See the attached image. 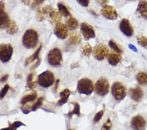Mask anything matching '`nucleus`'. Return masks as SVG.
Returning a JSON list of instances; mask_svg holds the SVG:
<instances>
[{"instance_id": "1", "label": "nucleus", "mask_w": 147, "mask_h": 130, "mask_svg": "<svg viewBox=\"0 0 147 130\" xmlns=\"http://www.w3.org/2000/svg\"><path fill=\"white\" fill-rule=\"evenodd\" d=\"M39 35L35 30L29 29L25 32L22 37V44L26 48L33 49L37 46Z\"/></svg>"}, {"instance_id": "2", "label": "nucleus", "mask_w": 147, "mask_h": 130, "mask_svg": "<svg viewBox=\"0 0 147 130\" xmlns=\"http://www.w3.org/2000/svg\"><path fill=\"white\" fill-rule=\"evenodd\" d=\"M47 61L50 65L53 67H59L63 61L62 53L59 48H54L49 51L47 56Z\"/></svg>"}, {"instance_id": "3", "label": "nucleus", "mask_w": 147, "mask_h": 130, "mask_svg": "<svg viewBox=\"0 0 147 130\" xmlns=\"http://www.w3.org/2000/svg\"><path fill=\"white\" fill-rule=\"evenodd\" d=\"M94 86L91 80L88 78L80 79L77 84V90L80 93L90 95L93 93Z\"/></svg>"}, {"instance_id": "4", "label": "nucleus", "mask_w": 147, "mask_h": 130, "mask_svg": "<svg viewBox=\"0 0 147 130\" xmlns=\"http://www.w3.org/2000/svg\"><path fill=\"white\" fill-rule=\"evenodd\" d=\"M37 82L41 86L45 88L51 87L54 83V76L53 72L49 70H46L39 75L37 79Z\"/></svg>"}, {"instance_id": "5", "label": "nucleus", "mask_w": 147, "mask_h": 130, "mask_svg": "<svg viewBox=\"0 0 147 130\" xmlns=\"http://www.w3.org/2000/svg\"><path fill=\"white\" fill-rule=\"evenodd\" d=\"M111 93L117 101H122L126 96L127 91L125 87L120 82H115L111 87Z\"/></svg>"}, {"instance_id": "6", "label": "nucleus", "mask_w": 147, "mask_h": 130, "mask_svg": "<svg viewBox=\"0 0 147 130\" xmlns=\"http://www.w3.org/2000/svg\"><path fill=\"white\" fill-rule=\"evenodd\" d=\"M109 84L104 78L99 79L95 85V91L99 96H105L109 91Z\"/></svg>"}, {"instance_id": "7", "label": "nucleus", "mask_w": 147, "mask_h": 130, "mask_svg": "<svg viewBox=\"0 0 147 130\" xmlns=\"http://www.w3.org/2000/svg\"><path fill=\"white\" fill-rule=\"evenodd\" d=\"M13 53V48L9 44H2L0 45V61L3 63H7L10 61Z\"/></svg>"}, {"instance_id": "8", "label": "nucleus", "mask_w": 147, "mask_h": 130, "mask_svg": "<svg viewBox=\"0 0 147 130\" xmlns=\"http://www.w3.org/2000/svg\"><path fill=\"white\" fill-rule=\"evenodd\" d=\"M94 57L97 60L102 61L109 55V49L104 45H98L95 47L93 51Z\"/></svg>"}, {"instance_id": "9", "label": "nucleus", "mask_w": 147, "mask_h": 130, "mask_svg": "<svg viewBox=\"0 0 147 130\" xmlns=\"http://www.w3.org/2000/svg\"><path fill=\"white\" fill-rule=\"evenodd\" d=\"M80 30L85 39L88 40L96 37V33H95L94 28L86 22L81 24Z\"/></svg>"}, {"instance_id": "10", "label": "nucleus", "mask_w": 147, "mask_h": 130, "mask_svg": "<svg viewBox=\"0 0 147 130\" xmlns=\"http://www.w3.org/2000/svg\"><path fill=\"white\" fill-rule=\"evenodd\" d=\"M101 14L107 19L115 20L118 17L117 11L115 7L109 5H105L101 9Z\"/></svg>"}, {"instance_id": "11", "label": "nucleus", "mask_w": 147, "mask_h": 130, "mask_svg": "<svg viewBox=\"0 0 147 130\" xmlns=\"http://www.w3.org/2000/svg\"><path fill=\"white\" fill-rule=\"evenodd\" d=\"M120 30L123 34L127 37H131L134 35V28L127 19L124 18L120 23Z\"/></svg>"}, {"instance_id": "12", "label": "nucleus", "mask_w": 147, "mask_h": 130, "mask_svg": "<svg viewBox=\"0 0 147 130\" xmlns=\"http://www.w3.org/2000/svg\"><path fill=\"white\" fill-rule=\"evenodd\" d=\"M146 121L141 116H136L132 118L131 126L134 130H144L145 128Z\"/></svg>"}, {"instance_id": "13", "label": "nucleus", "mask_w": 147, "mask_h": 130, "mask_svg": "<svg viewBox=\"0 0 147 130\" xmlns=\"http://www.w3.org/2000/svg\"><path fill=\"white\" fill-rule=\"evenodd\" d=\"M54 34L59 39H65L68 35V30L67 27L61 23L57 24L55 29H54Z\"/></svg>"}, {"instance_id": "14", "label": "nucleus", "mask_w": 147, "mask_h": 130, "mask_svg": "<svg viewBox=\"0 0 147 130\" xmlns=\"http://www.w3.org/2000/svg\"><path fill=\"white\" fill-rule=\"evenodd\" d=\"M54 9L51 6H45L38 9L37 13V19L39 21H42L46 18L47 16H50Z\"/></svg>"}, {"instance_id": "15", "label": "nucleus", "mask_w": 147, "mask_h": 130, "mask_svg": "<svg viewBox=\"0 0 147 130\" xmlns=\"http://www.w3.org/2000/svg\"><path fill=\"white\" fill-rule=\"evenodd\" d=\"M129 95L133 100L136 101V102H139L143 98V91L139 87H134V88L130 89Z\"/></svg>"}, {"instance_id": "16", "label": "nucleus", "mask_w": 147, "mask_h": 130, "mask_svg": "<svg viewBox=\"0 0 147 130\" xmlns=\"http://www.w3.org/2000/svg\"><path fill=\"white\" fill-rule=\"evenodd\" d=\"M137 13L141 17L147 19V1L140 0L137 9Z\"/></svg>"}, {"instance_id": "17", "label": "nucleus", "mask_w": 147, "mask_h": 130, "mask_svg": "<svg viewBox=\"0 0 147 130\" xmlns=\"http://www.w3.org/2000/svg\"><path fill=\"white\" fill-rule=\"evenodd\" d=\"M122 60L120 54L117 52H111L108 55V62L112 66H117Z\"/></svg>"}, {"instance_id": "18", "label": "nucleus", "mask_w": 147, "mask_h": 130, "mask_svg": "<svg viewBox=\"0 0 147 130\" xmlns=\"http://www.w3.org/2000/svg\"><path fill=\"white\" fill-rule=\"evenodd\" d=\"M11 22L7 13L5 10L0 11V28H7Z\"/></svg>"}, {"instance_id": "19", "label": "nucleus", "mask_w": 147, "mask_h": 130, "mask_svg": "<svg viewBox=\"0 0 147 130\" xmlns=\"http://www.w3.org/2000/svg\"><path fill=\"white\" fill-rule=\"evenodd\" d=\"M71 95V91L69 89H65L60 93V99L58 101V105L62 106L67 102L68 99Z\"/></svg>"}, {"instance_id": "20", "label": "nucleus", "mask_w": 147, "mask_h": 130, "mask_svg": "<svg viewBox=\"0 0 147 130\" xmlns=\"http://www.w3.org/2000/svg\"><path fill=\"white\" fill-rule=\"evenodd\" d=\"M37 97V95L36 93V92L33 91L31 93L26 95L24 96L22 98V99H21L20 103L22 104V105H25V104H26L28 103L32 102V101H35L36 100Z\"/></svg>"}, {"instance_id": "21", "label": "nucleus", "mask_w": 147, "mask_h": 130, "mask_svg": "<svg viewBox=\"0 0 147 130\" xmlns=\"http://www.w3.org/2000/svg\"><path fill=\"white\" fill-rule=\"evenodd\" d=\"M69 43L71 45H76L79 44L81 42V37L79 34L77 32H73L70 34L69 37Z\"/></svg>"}, {"instance_id": "22", "label": "nucleus", "mask_w": 147, "mask_h": 130, "mask_svg": "<svg viewBox=\"0 0 147 130\" xmlns=\"http://www.w3.org/2000/svg\"><path fill=\"white\" fill-rule=\"evenodd\" d=\"M42 45H40L39 48H38L35 53L33 54L32 56H30L29 58H28L26 61V65H29L30 63L34 62L35 61H39V54L40 52L41 51Z\"/></svg>"}, {"instance_id": "23", "label": "nucleus", "mask_w": 147, "mask_h": 130, "mask_svg": "<svg viewBox=\"0 0 147 130\" xmlns=\"http://www.w3.org/2000/svg\"><path fill=\"white\" fill-rule=\"evenodd\" d=\"M79 26L78 21L73 17H69L68 19L66 21V27L67 29L70 30H74L77 29V28Z\"/></svg>"}, {"instance_id": "24", "label": "nucleus", "mask_w": 147, "mask_h": 130, "mask_svg": "<svg viewBox=\"0 0 147 130\" xmlns=\"http://www.w3.org/2000/svg\"><path fill=\"white\" fill-rule=\"evenodd\" d=\"M49 17L51 22L53 24H56V25L60 23V21L61 19V15L60 12L56 10H53V11L50 15Z\"/></svg>"}, {"instance_id": "25", "label": "nucleus", "mask_w": 147, "mask_h": 130, "mask_svg": "<svg viewBox=\"0 0 147 130\" xmlns=\"http://www.w3.org/2000/svg\"><path fill=\"white\" fill-rule=\"evenodd\" d=\"M58 7L61 15L64 16L65 17H69V16H70V12L68 10L67 7L64 4L61 3H58Z\"/></svg>"}, {"instance_id": "26", "label": "nucleus", "mask_w": 147, "mask_h": 130, "mask_svg": "<svg viewBox=\"0 0 147 130\" xmlns=\"http://www.w3.org/2000/svg\"><path fill=\"white\" fill-rule=\"evenodd\" d=\"M18 27L17 25H16L15 21L11 20V22L7 27V32L9 34L13 35V34H15L16 33L18 32Z\"/></svg>"}, {"instance_id": "27", "label": "nucleus", "mask_w": 147, "mask_h": 130, "mask_svg": "<svg viewBox=\"0 0 147 130\" xmlns=\"http://www.w3.org/2000/svg\"><path fill=\"white\" fill-rule=\"evenodd\" d=\"M137 80L140 85L144 86L147 84V74L144 72H140L137 76Z\"/></svg>"}, {"instance_id": "28", "label": "nucleus", "mask_w": 147, "mask_h": 130, "mask_svg": "<svg viewBox=\"0 0 147 130\" xmlns=\"http://www.w3.org/2000/svg\"><path fill=\"white\" fill-rule=\"evenodd\" d=\"M80 51H81V53L82 55L84 56H88L91 55L92 52V48L91 46L88 44H86L81 47V49H80Z\"/></svg>"}, {"instance_id": "29", "label": "nucleus", "mask_w": 147, "mask_h": 130, "mask_svg": "<svg viewBox=\"0 0 147 130\" xmlns=\"http://www.w3.org/2000/svg\"><path fill=\"white\" fill-rule=\"evenodd\" d=\"M36 86V83L34 81V74L31 73L28 75L27 78V87L29 89H32L35 87Z\"/></svg>"}, {"instance_id": "30", "label": "nucleus", "mask_w": 147, "mask_h": 130, "mask_svg": "<svg viewBox=\"0 0 147 130\" xmlns=\"http://www.w3.org/2000/svg\"><path fill=\"white\" fill-rule=\"evenodd\" d=\"M109 47L111 49H113V50L115 52H117V53H118L120 54L122 52V48H120V46H118V45L116 43V42H114L113 39H111L109 42Z\"/></svg>"}, {"instance_id": "31", "label": "nucleus", "mask_w": 147, "mask_h": 130, "mask_svg": "<svg viewBox=\"0 0 147 130\" xmlns=\"http://www.w3.org/2000/svg\"><path fill=\"white\" fill-rule=\"evenodd\" d=\"M73 105H74V108L71 111V112L68 113V116L71 117L73 114H77V116L80 115V105L77 103H73Z\"/></svg>"}, {"instance_id": "32", "label": "nucleus", "mask_w": 147, "mask_h": 130, "mask_svg": "<svg viewBox=\"0 0 147 130\" xmlns=\"http://www.w3.org/2000/svg\"><path fill=\"white\" fill-rule=\"evenodd\" d=\"M43 97H39L37 99V101L35 102L34 105L32 106V111H35L36 110L37 108H39L40 106L42 105V102H43Z\"/></svg>"}, {"instance_id": "33", "label": "nucleus", "mask_w": 147, "mask_h": 130, "mask_svg": "<svg viewBox=\"0 0 147 130\" xmlns=\"http://www.w3.org/2000/svg\"><path fill=\"white\" fill-rule=\"evenodd\" d=\"M137 42L138 43L143 47H147V37L144 36H139L137 38Z\"/></svg>"}, {"instance_id": "34", "label": "nucleus", "mask_w": 147, "mask_h": 130, "mask_svg": "<svg viewBox=\"0 0 147 130\" xmlns=\"http://www.w3.org/2000/svg\"><path fill=\"white\" fill-rule=\"evenodd\" d=\"M9 89V85H6L5 86L3 89L0 91V99H2L4 98V97L6 95V94L7 93Z\"/></svg>"}, {"instance_id": "35", "label": "nucleus", "mask_w": 147, "mask_h": 130, "mask_svg": "<svg viewBox=\"0 0 147 130\" xmlns=\"http://www.w3.org/2000/svg\"><path fill=\"white\" fill-rule=\"evenodd\" d=\"M103 113H104L103 110H101V111H99V112L97 113L96 116H94V123H98V122H99V120L101 119L102 116H103Z\"/></svg>"}, {"instance_id": "36", "label": "nucleus", "mask_w": 147, "mask_h": 130, "mask_svg": "<svg viewBox=\"0 0 147 130\" xmlns=\"http://www.w3.org/2000/svg\"><path fill=\"white\" fill-rule=\"evenodd\" d=\"M23 124L20 122H14L13 124L11 125L10 127V130H16V129L18 128L19 127H20L21 126H23Z\"/></svg>"}, {"instance_id": "37", "label": "nucleus", "mask_w": 147, "mask_h": 130, "mask_svg": "<svg viewBox=\"0 0 147 130\" xmlns=\"http://www.w3.org/2000/svg\"><path fill=\"white\" fill-rule=\"evenodd\" d=\"M111 126H112V124H111V120L108 119L107 121L103 124V126L101 128V130H109L111 127Z\"/></svg>"}, {"instance_id": "38", "label": "nucleus", "mask_w": 147, "mask_h": 130, "mask_svg": "<svg viewBox=\"0 0 147 130\" xmlns=\"http://www.w3.org/2000/svg\"><path fill=\"white\" fill-rule=\"evenodd\" d=\"M77 1L83 7H87L89 4V0H77Z\"/></svg>"}, {"instance_id": "39", "label": "nucleus", "mask_w": 147, "mask_h": 130, "mask_svg": "<svg viewBox=\"0 0 147 130\" xmlns=\"http://www.w3.org/2000/svg\"><path fill=\"white\" fill-rule=\"evenodd\" d=\"M45 1V0H34V2H33V6L37 7L39 5L43 3Z\"/></svg>"}, {"instance_id": "40", "label": "nucleus", "mask_w": 147, "mask_h": 130, "mask_svg": "<svg viewBox=\"0 0 147 130\" xmlns=\"http://www.w3.org/2000/svg\"><path fill=\"white\" fill-rule=\"evenodd\" d=\"M98 1L99 4L101 5L105 6L106 5V4L108 3L109 0H98Z\"/></svg>"}, {"instance_id": "41", "label": "nucleus", "mask_w": 147, "mask_h": 130, "mask_svg": "<svg viewBox=\"0 0 147 130\" xmlns=\"http://www.w3.org/2000/svg\"><path fill=\"white\" fill-rule=\"evenodd\" d=\"M8 78H9V75H7V74L4 75L1 78V80H0V81H1V82H5V81H7V80Z\"/></svg>"}, {"instance_id": "42", "label": "nucleus", "mask_w": 147, "mask_h": 130, "mask_svg": "<svg viewBox=\"0 0 147 130\" xmlns=\"http://www.w3.org/2000/svg\"><path fill=\"white\" fill-rule=\"evenodd\" d=\"M22 1L24 4L26 5H29L32 3V0H22Z\"/></svg>"}, {"instance_id": "43", "label": "nucleus", "mask_w": 147, "mask_h": 130, "mask_svg": "<svg viewBox=\"0 0 147 130\" xmlns=\"http://www.w3.org/2000/svg\"><path fill=\"white\" fill-rule=\"evenodd\" d=\"M129 47L130 49H131L132 51H134V52H137V49H136V47H135L134 46H133L132 44H130V45H129Z\"/></svg>"}, {"instance_id": "44", "label": "nucleus", "mask_w": 147, "mask_h": 130, "mask_svg": "<svg viewBox=\"0 0 147 130\" xmlns=\"http://www.w3.org/2000/svg\"><path fill=\"white\" fill-rule=\"evenodd\" d=\"M5 9V4L3 1H0V11L4 10Z\"/></svg>"}, {"instance_id": "45", "label": "nucleus", "mask_w": 147, "mask_h": 130, "mask_svg": "<svg viewBox=\"0 0 147 130\" xmlns=\"http://www.w3.org/2000/svg\"><path fill=\"white\" fill-rule=\"evenodd\" d=\"M58 84H59V80H56V84H55V88H54V90L56 91L57 89H58Z\"/></svg>"}, {"instance_id": "46", "label": "nucleus", "mask_w": 147, "mask_h": 130, "mask_svg": "<svg viewBox=\"0 0 147 130\" xmlns=\"http://www.w3.org/2000/svg\"><path fill=\"white\" fill-rule=\"evenodd\" d=\"M1 130H10V127H7V128H3Z\"/></svg>"}, {"instance_id": "47", "label": "nucleus", "mask_w": 147, "mask_h": 130, "mask_svg": "<svg viewBox=\"0 0 147 130\" xmlns=\"http://www.w3.org/2000/svg\"><path fill=\"white\" fill-rule=\"evenodd\" d=\"M146 48H147V47H146Z\"/></svg>"}]
</instances>
